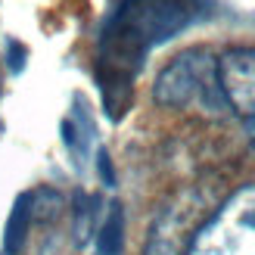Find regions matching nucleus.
<instances>
[{
	"instance_id": "nucleus-1",
	"label": "nucleus",
	"mask_w": 255,
	"mask_h": 255,
	"mask_svg": "<svg viewBox=\"0 0 255 255\" xmlns=\"http://www.w3.org/2000/svg\"><path fill=\"white\" fill-rule=\"evenodd\" d=\"M209 0H122L100 34L97 81L103 106L119 122L131 106L134 75L149 50L171 41L177 31L199 19Z\"/></svg>"
},
{
	"instance_id": "nucleus-2",
	"label": "nucleus",
	"mask_w": 255,
	"mask_h": 255,
	"mask_svg": "<svg viewBox=\"0 0 255 255\" xmlns=\"http://www.w3.org/2000/svg\"><path fill=\"white\" fill-rule=\"evenodd\" d=\"M152 100L165 109H199L206 116H224L227 100L218 81V56L206 47L184 50L156 75Z\"/></svg>"
},
{
	"instance_id": "nucleus-3",
	"label": "nucleus",
	"mask_w": 255,
	"mask_h": 255,
	"mask_svg": "<svg viewBox=\"0 0 255 255\" xmlns=\"http://www.w3.org/2000/svg\"><path fill=\"white\" fill-rule=\"evenodd\" d=\"M221 202L212 196L206 184H190L165 202L152 218L143 255H187L199 227L212 218Z\"/></svg>"
},
{
	"instance_id": "nucleus-4",
	"label": "nucleus",
	"mask_w": 255,
	"mask_h": 255,
	"mask_svg": "<svg viewBox=\"0 0 255 255\" xmlns=\"http://www.w3.org/2000/svg\"><path fill=\"white\" fill-rule=\"evenodd\" d=\"M187 255H255V184L231 193L212 212Z\"/></svg>"
},
{
	"instance_id": "nucleus-5",
	"label": "nucleus",
	"mask_w": 255,
	"mask_h": 255,
	"mask_svg": "<svg viewBox=\"0 0 255 255\" xmlns=\"http://www.w3.org/2000/svg\"><path fill=\"white\" fill-rule=\"evenodd\" d=\"M218 81L227 109L246 125L255 119V47H231L218 56Z\"/></svg>"
},
{
	"instance_id": "nucleus-6",
	"label": "nucleus",
	"mask_w": 255,
	"mask_h": 255,
	"mask_svg": "<svg viewBox=\"0 0 255 255\" xmlns=\"http://www.w3.org/2000/svg\"><path fill=\"white\" fill-rule=\"evenodd\" d=\"M59 131H62V143H66V149L75 159V165H84L87 149H91V140H94V122H91V116H87L81 97H75V109H72L69 119H62Z\"/></svg>"
},
{
	"instance_id": "nucleus-7",
	"label": "nucleus",
	"mask_w": 255,
	"mask_h": 255,
	"mask_svg": "<svg viewBox=\"0 0 255 255\" xmlns=\"http://www.w3.org/2000/svg\"><path fill=\"white\" fill-rule=\"evenodd\" d=\"M94 255H125V206L109 202L94 231Z\"/></svg>"
},
{
	"instance_id": "nucleus-8",
	"label": "nucleus",
	"mask_w": 255,
	"mask_h": 255,
	"mask_svg": "<svg viewBox=\"0 0 255 255\" xmlns=\"http://www.w3.org/2000/svg\"><path fill=\"white\" fill-rule=\"evenodd\" d=\"M31 190L16 196L9 209V218H6V231H3V255H19L25 240H28V231H31Z\"/></svg>"
},
{
	"instance_id": "nucleus-9",
	"label": "nucleus",
	"mask_w": 255,
	"mask_h": 255,
	"mask_svg": "<svg viewBox=\"0 0 255 255\" xmlns=\"http://www.w3.org/2000/svg\"><path fill=\"white\" fill-rule=\"evenodd\" d=\"M97 231V199L78 193L75 196V243L84 246L87 240H94Z\"/></svg>"
},
{
	"instance_id": "nucleus-10",
	"label": "nucleus",
	"mask_w": 255,
	"mask_h": 255,
	"mask_svg": "<svg viewBox=\"0 0 255 255\" xmlns=\"http://www.w3.org/2000/svg\"><path fill=\"white\" fill-rule=\"evenodd\" d=\"M6 66L12 75H19L25 69V47L19 41H6Z\"/></svg>"
},
{
	"instance_id": "nucleus-11",
	"label": "nucleus",
	"mask_w": 255,
	"mask_h": 255,
	"mask_svg": "<svg viewBox=\"0 0 255 255\" xmlns=\"http://www.w3.org/2000/svg\"><path fill=\"white\" fill-rule=\"evenodd\" d=\"M249 137H252V143H255V119L249 122Z\"/></svg>"
}]
</instances>
